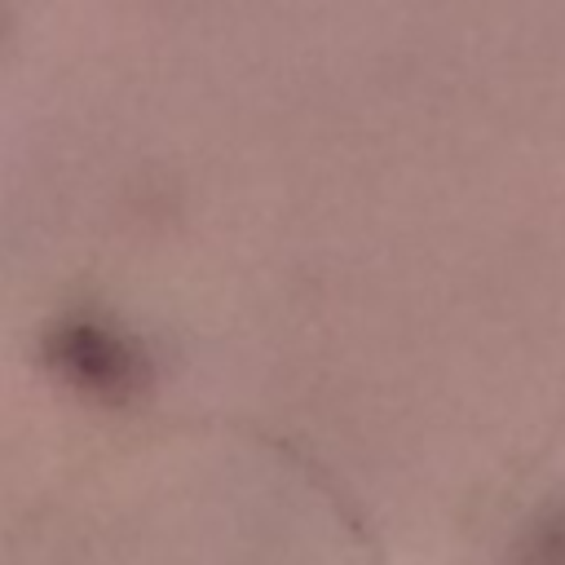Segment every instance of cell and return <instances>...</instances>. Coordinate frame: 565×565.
I'll return each mask as SVG.
<instances>
[{
  "label": "cell",
  "mask_w": 565,
  "mask_h": 565,
  "mask_svg": "<svg viewBox=\"0 0 565 565\" xmlns=\"http://www.w3.org/2000/svg\"><path fill=\"white\" fill-rule=\"evenodd\" d=\"M49 358L79 393H93V397L115 402L146 384L141 353L119 331H110L102 322H66L49 340Z\"/></svg>",
  "instance_id": "cell-1"
},
{
  "label": "cell",
  "mask_w": 565,
  "mask_h": 565,
  "mask_svg": "<svg viewBox=\"0 0 565 565\" xmlns=\"http://www.w3.org/2000/svg\"><path fill=\"white\" fill-rule=\"evenodd\" d=\"M530 552H534V556H565V516L547 521V525L539 530V539L530 543Z\"/></svg>",
  "instance_id": "cell-2"
}]
</instances>
